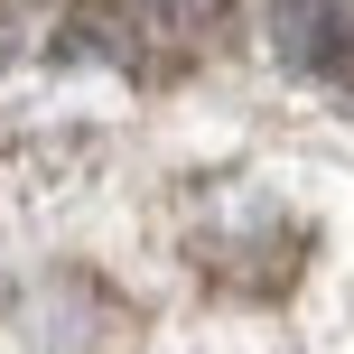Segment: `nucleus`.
Segmentation results:
<instances>
[{
	"label": "nucleus",
	"instance_id": "nucleus-1",
	"mask_svg": "<svg viewBox=\"0 0 354 354\" xmlns=\"http://www.w3.org/2000/svg\"><path fill=\"white\" fill-rule=\"evenodd\" d=\"M270 28H280L289 66L354 93V0H270Z\"/></svg>",
	"mask_w": 354,
	"mask_h": 354
}]
</instances>
